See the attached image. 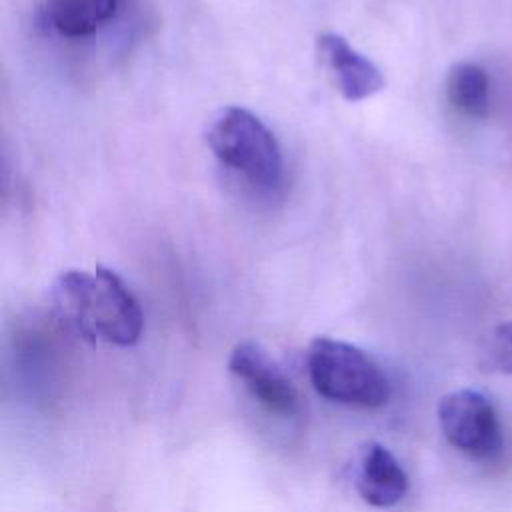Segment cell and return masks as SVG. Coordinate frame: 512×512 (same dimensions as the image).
Listing matches in <instances>:
<instances>
[{"label":"cell","instance_id":"6da1fadb","mask_svg":"<svg viewBox=\"0 0 512 512\" xmlns=\"http://www.w3.org/2000/svg\"><path fill=\"white\" fill-rule=\"evenodd\" d=\"M52 296L60 320L90 342L132 346L142 336V308L110 268L68 270L56 280Z\"/></svg>","mask_w":512,"mask_h":512},{"label":"cell","instance_id":"7a4b0ae2","mask_svg":"<svg viewBox=\"0 0 512 512\" xmlns=\"http://www.w3.org/2000/svg\"><path fill=\"white\" fill-rule=\"evenodd\" d=\"M206 144L214 158L254 192H274L284 178L280 146L268 126L250 110L228 106L208 130Z\"/></svg>","mask_w":512,"mask_h":512},{"label":"cell","instance_id":"3957f363","mask_svg":"<svg viewBox=\"0 0 512 512\" xmlns=\"http://www.w3.org/2000/svg\"><path fill=\"white\" fill-rule=\"evenodd\" d=\"M306 366L316 392L332 402L380 408L390 400L388 374L368 352L354 344L316 338L308 346Z\"/></svg>","mask_w":512,"mask_h":512},{"label":"cell","instance_id":"277c9868","mask_svg":"<svg viewBox=\"0 0 512 512\" xmlns=\"http://www.w3.org/2000/svg\"><path fill=\"white\" fill-rule=\"evenodd\" d=\"M438 424L450 446L474 460H492L504 448L492 402L476 390H454L438 402Z\"/></svg>","mask_w":512,"mask_h":512},{"label":"cell","instance_id":"5b68a950","mask_svg":"<svg viewBox=\"0 0 512 512\" xmlns=\"http://www.w3.org/2000/svg\"><path fill=\"white\" fill-rule=\"evenodd\" d=\"M232 376L268 414L292 418L298 412V392L276 360L256 342H240L228 358Z\"/></svg>","mask_w":512,"mask_h":512},{"label":"cell","instance_id":"8992f818","mask_svg":"<svg viewBox=\"0 0 512 512\" xmlns=\"http://www.w3.org/2000/svg\"><path fill=\"white\" fill-rule=\"evenodd\" d=\"M318 52L332 70L340 94L348 102H360L384 88V78L378 66L356 52L340 34H320Z\"/></svg>","mask_w":512,"mask_h":512},{"label":"cell","instance_id":"52a82bcc","mask_svg":"<svg viewBox=\"0 0 512 512\" xmlns=\"http://www.w3.org/2000/svg\"><path fill=\"white\" fill-rule=\"evenodd\" d=\"M356 490L374 508H390L408 492V476L396 456L378 442H368L358 454Z\"/></svg>","mask_w":512,"mask_h":512},{"label":"cell","instance_id":"ba28073f","mask_svg":"<svg viewBox=\"0 0 512 512\" xmlns=\"http://www.w3.org/2000/svg\"><path fill=\"white\" fill-rule=\"evenodd\" d=\"M120 0H44L50 26L66 38H84L108 24Z\"/></svg>","mask_w":512,"mask_h":512},{"label":"cell","instance_id":"9c48e42d","mask_svg":"<svg viewBox=\"0 0 512 512\" xmlns=\"http://www.w3.org/2000/svg\"><path fill=\"white\" fill-rule=\"evenodd\" d=\"M446 96L454 110L468 118H484L488 112V76L474 62H458L446 78Z\"/></svg>","mask_w":512,"mask_h":512},{"label":"cell","instance_id":"30bf717a","mask_svg":"<svg viewBox=\"0 0 512 512\" xmlns=\"http://www.w3.org/2000/svg\"><path fill=\"white\" fill-rule=\"evenodd\" d=\"M480 366L488 372L512 374V322L494 326L480 346Z\"/></svg>","mask_w":512,"mask_h":512}]
</instances>
